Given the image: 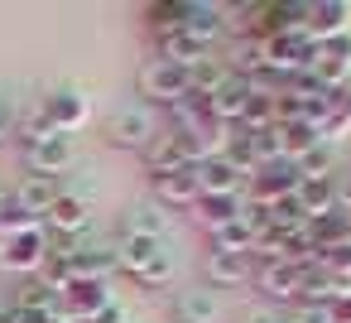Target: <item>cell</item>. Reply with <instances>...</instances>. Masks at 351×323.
I'll list each match as a JSON object with an SVG mask.
<instances>
[{
  "label": "cell",
  "instance_id": "38",
  "mask_svg": "<svg viewBox=\"0 0 351 323\" xmlns=\"http://www.w3.org/2000/svg\"><path fill=\"white\" fill-rule=\"evenodd\" d=\"M337 208H341V212H351V179L337 188Z\"/></svg>",
  "mask_w": 351,
  "mask_h": 323
},
{
  "label": "cell",
  "instance_id": "27",
  "mask_svg": "<svg viewBox=\"0 0 351 323\" xmlns=\"http://www.w3.org/2000/svg\"><path fill=\"white\" fill-rule=\"evenodd\" d=\"M159 246H164V241H154V236H121L116 260H121V270H125V275H140V270L159 256Z\"/></svg>",
  "mask_w": 351,
  "mask_h": 323
},
{
  "label": "cell",
  "instance_id": "36",
  "mask_svg": "<svg viewBox=\"0 0 351 323\" xmlns=\"http://www.w3.org/2000/svg\"><path fill=\"white\" fill-rule=\"evenodd\" d=\"M327 309H332V323H351V289H346V294H337Z\"/></svg>",
  "mask_w": 351,
  "mask_h": 323
},
{
  "label": "cell",
  "instance_id": "5",
  "mask_svg": "<svg viewBox=\"0 0 351 323\" xmlns=\"http://www.w3.org/2000/svg\"><path fill=\"white\" fill-rule=\"evenodd\" d=\"M106 304H111V289H106L101 280H82V275H73V280L58 289V309H63L68 323L92 318V313H101Z\"/></svg>",
  "mask_w": 351,
  "mask_h": 323
},
{
  "label": "cell",
  "instance_id": "14",
  "mask_svg": "<svg viewBox=\"0 0 351 323\" xmlns=\"http://www.w3.org/2000/svg\"><path fill=\"white\" fill-rule=\"evenodd\" d=\"M241 212H245V193H197V203H193V217L207 232H217L221 222H231Z\"/></svg>",
  "mask_w": 351,
  "mask_h": 323
},
{
  "label": "cell",
  "instance_id": "21",
  "mask_svg": "<svg viewBox=\"0 0 351 323\" xmlns=\"http://www.w3.org/2000/svg\"><path fill=\"white\" fill-rule=\"evenodd\" d=\"M197 188L202 193H245V179L236 174V164H226L221 155L197 164Z\"/></svg>",
  "mask_w": 351,
  "mask_h": 323
},
{
  "label": "cell",
  "instance_id": "20",
  "mask_svg": "<svg viewBox=\"0 0 351 323\" xmlns=\"http://www.w3.org/2000/svg\"><path fill=\"white\" fill-rule=\"evenodd\" d=\"M145 169H149V179H164V174H178V169H193V164L183 159L173 131H159V140L145 150Z\"/></svg>",
  "mask_w": 351,
  "mask_h": 323
},
{
  "label": "cell",
  "instance_id": "22",
  "mask_svg": "<svg viewBox=\"0 0 351 323\" xmlns=\"http://www.w3.org/2000/svg\"><path fill=\"white\" fill-rule=\"evenodd\" d=\"M255 227L245 222V212L241 217H231V222H221L217 232H212V251H226V256H250L255 251Z\"/></svg>",
  "mask_w": 351,
  "mask_h": 323
},
{
  "label": "cell",
  "instance_id": "40",
  "mask_svg": "<svg viewBox=\"0 0 351 323\" xmlns=\"http://www.w3.org/2000/svg\"><path fill=\"white\" fill-rule=\"evenodd\" d=\"M346 217H351V212H346Z\"/></svg>",
  "mask_w": 351,
  "mask_h": 323
},
{
  "label": "cell",
  "instance_id": "19",
  "mask_svg": "<svg viewBox=\"0 0 351 323\" xmlns=\"http://www.w3.org/2000/svg\"><path fill=\"white\" fill-rule=\"evenodd\" d=\"M159 58H169V63H178V68H197L202 58H212V49L202 44V39H193L188 30H173V34H164L159 39Z\"/></svg>",
  "mask_w": 351,
  "mask_h": 323
},
{
  "label": "cell",
  "instance_id": "10",
  "mask_svg": "<svg viewBox=\"0 0 351 323\" xmlns=\"http://www.w3.org/2000/svg\"><path fill=\"white\" fill-rule=\"evenodd\" d=\"M44 227H53L58 236H82L92 227V203L82 193H58V203L44 212Z\"/></svg>",
  "mask_w": 351,
  "mask_h": 323
},
{
  "label": "cell",
  "instance_id": "39",
  "mask_svg": "<svg viewBox=\"0 0 351 323\" xmlns=\"http://www.w3.org/2000/svg\"><path fill=\"white\" fill-rule=\"evenodd\" d=\"M0 251H5V232H0Z\"/></svg>",
  "mask_w": 351,
  "mask_h": 323
},
{
  "label": "cell",
  "instance_id": "32",
  "mask_svg": "<svg viewBox=\"0 0 351 323\" xmlns=\"http://www.w3.org/2000/svg\"><path fill=\"white\" fill-rule=\"evenodd\" d=\"M293 164H298V179H332L337 150H332V145H317V150H308V155L293 159Z\"/></svg>",
  "mask_w": 351,
  "mask_h": 323
},
{
  "label": "cell",
  "instance_id": "4",
  "mask_svg": "<svg viewBox=\"0 0 351 323\" xmlns=\"http://www.w3.org/2000/svg\"><path fill=\"white\" fill-rule=\"evenodd\" d=\"M308 73H313V82H317V87H327V92H341V87L351 82V34L317 44V49H313V63H308Z\"/></svg>",
  "mask_w": 351,
  "mask_h": 323
},
{
  "label": "cell",
  "instance_id": "13",
  "mask_svg": "<svg viewBox=\"0 0 351 323\" xmlns=\"http://www.w3.org/2000/svg\"><path fill=\"white\" fill-rule=\"evenodd\" d=\"M221 63H226V68H231L236 78H255V73H265V39H260L255 30H245V34H236Z\"/></svg>",
  "mask_w": 351,
  "mask_h": 323
},
{
  "label": "cell",
  "instance_id": "8",
  "mask_svg": "<svg viewBox=\"0 0 351 323\" xmlns=\"http://www.w3.org/2000/svg\"><path fill=\"white\" fill-rule=\"evenodd\" d=\"M303 34H308L313 44H327V39L351 34V5H346V0H313Z\"/></svg>",
  "mask_w": 351,
  "mask_h": 323
},
{
  "label": "cell",
  "instance_id": "17",
  "mask_svg": "<svg viewBox=\"0 0 351 323\" xmlns=\"http://www.w3.org/2000/svg\"><path fill=\"white\" fill-rule=\"evenodd\" d=\"M293 198H298L303 217H308V222H317V217L337 212V179H298Z\"/></svg>",
  "mask_w": 351,
  "mask_h": 323
},
{
  "label": "cell",
  "instance_id": "35",
  "mask_svg": "<svg viewBox=\"0 0 351 323\" xmlns=\"http://www.w3.org/2000/svg\"><path fill=\"white\" fill-rule=\"evenodd\" d=\"M289 323H332V309L327 304H298Z\"/></svg>",
  "mask_w": 351,
  "mask_h": 323
},
{
  "label": "cell",
  "instance_id": "37",
  "mask_svg": "<svg viewBox=\"0 0 351 323\" xmlns=\"http://www.w3.org/2000/svg\"><path fill=\"white\" fill-rule=\"evenodd\" d=\"M241 323H279V318H274L269 309H245V313H241Z\"/></svg>",
  "mask_w": 351,
  "mask_h": 323
},
{
  "label": "cell",
  "instance_id": "1",
  "mask_svg": "<svg viewBox=\"0 0 351 323\" xmlns=\"http://www.w3.org/2000/svg\"><path fill=\"white\" fill-rule=\"evenodd\" d=\"M101 140H106L111 150L145 155V150L159 140V116H154V107L135 102V107H121V111H111V116H106V126H101Z\"/></svg>",
  "mask_w": 351,
  "mask_h": 323
},
{
  "label": "cell",
  "instance_id": "18",
  "mask_svg": "<svg viewBox=\"0 0 351 323\" xmlns=\"http://www.w3.org/2000/svg\"><path fill=\"white\" fill-rule=\"evenodd\" d=\"M173 318L178 323H221V299L212 289H183L173 299Z\"/></svg>",
  "mask_w": 351,
  "mask_h": 323
},
{
  "label": "cell",
  "instance_id": "29",
  "mask_svg": "<svg viewBox=\"0 0 351 323\" xmlns=\"http://www.w3.org/2000/svg\"><path fill=\"white\" fill-rule=\"evenodd\" d=\"M226 78H231V68H226L221 58H202V63L188 73V82H193V87H188V97H202V102H207V97L226 82Z\"/></svg>",
  "mask_w": 351,
  "mask_h": 323
},
{
  "label": "cell",
  "instance_id": "25",
  "mask_svg": "<svg viewBox=\"0 0 351 323\" xmlns=\"http://www.w3.org/2000/svg\"><path fill=\"white\" fill-rule=\"evenodd\" d=\"M15 313H25V318L58 313V294H53L44 280H25V285H20V294H15Z\"/></svg>",
  "mask_w": 351,
  "mask_h": 323
},
{
  "label": "cell",
  "instance_id": "31",
  "mask_svg": "<svg viewBox=\"0 0 351 323\" xmlns=\"http://www.w3.org/2000/svg\"><path fill=\"white\" fill-rule=\"evenodd\" d=\"M341 131H351V82L341 92H332V107H327V126H322V140L332 145Z\"/></svg>",
  "mask_w": 351,
  "mask_h": 323
},
{
  "label": "cell",
  "instance_id": "16",
  "mask_svg": "<svg viewBox=\"0 0 351 323\" xmlns=\"http://www.w3.org/2000/svg\"><path fill=\"white\" fill-rule=\"evenodd\" d=\"M197 169H178V174H164L154 179V203L159 208H193L197 203Z\"/></svg>",
  "mask_w": 351,
  "mask_h": 323
},
{
  "label": "cell",
  "instance_id": "15",
  "mask_svg": "<svg viewBox=\"0 0 351 323\" xmlns=\"http://www.w3.org/2000/svg\"><path fill=\"white\" fill-rule=\"evenodd\" d=\"M202 275H207V285H217V289H236V285H245L255 270H250V256L207 251V260H202Z\"/></svg>",
  "mask_w": 351,
  "mask_h": 323
},
{
  "label": "cell",
  "instance_id": "26",
  "mask_svg": "<svg viewBox=\"0 0 351 323\" xmlns=\"http://www.w3.org/2000/svg\"><path fill=\"white\" fill-rule=\"evenodd\" d=\"M308 232H313V241H317V251H337V246H351V217L337 208V212H327V217H317V222H308Z\"/></svg>",
  "mask_w": 351,
  "mask_h": 323
},
{
  "label": "cell",
  "instance_id": "7",
  "mask_svg": "<svg viewBox=\"0 0 351 323\" xmlns=\"http://www.w3.org/2000/svg\"><path fill=\"white\" fill-rule=\"evenodd\" d=\"M255 285L269 304H293L303 299V265L298 260H274V265H260L255 270Z\"/></svg>",
  "mask_w": 351,
  "mask_h": 323
},
{
  "label": "cell",
  "instance_id": "3",
  "mask_svg": "<svg viewBox=\"0 0 351 323\" xmlns=\"http://www.w3.org/2000/svg\"><path fill=\"white\" fill-rule=\"evenodd\" d=\"M49 251H53V241H49L44 222H39V227H29V232H15V236H5V251H0V265H5L10 275H25V280H34V275L44 270Z\"/></svg>",
  "mask_w": 351,
  "mask_h": 323
},
{
  "label": "cell",
  "instance_id": "9",
  "mask_svg": "<svg viewBox=\"0 0 351 323\" xmlns=\"http://www.w3.org/2000/svg\"><path fill=\"white\" fill-rule=\"evenodd\" d=\"M73 159H77L73 135H53V140H44V145H29V150H25L29 174H44V179H58L63 169H73Z\"/></svg>",
  "mask_w": 351,
  "mask_h": 323
},
{
  "label": "cell",
  "instance_id": "30",
  "mask_svg": "<svg viewBox=\"0 0 351 323\" xmlns=\"http://www.w3.org/2000/svg\"><path fill=\"white\" fill-rule=\"evenodd\" d=\"M173 275H178V256H173L169 246H159V256H154L135 280H140L145 289H164V285H173Z\"/></svg>",
  "mask_w": 351,
  "mask_h": 323
},
{
  "label": "cell",
  "instance_id": "12",
  "mask_svg": "<svg viewBox=\"0 0 351 323\" xmlns=\"http://www.w3.org/2000/svg\"><path fill=\"white\" fill-rule=\"evenodd\" d=\"M58 193H63V188H58V179H44V174H25L10 203H15L20 212H29V217H39V222H44V212H49V208L58 203Z\"/></svg>",
  "mask_w": 351,
  "mask_h": 323
},
{
  "label": "cell",
  "instance_id": "24",
  "mask_svg": "<svg viewBox=\"0 0 351 323\" xmlns=\"http://www.w3.org/2000/svg\"><path fill=\"white\" fill-rule=\"evenodd\" d=\"M121 270V260H116V251H106V246H87V251H73V275H82V280H111Z\"/></svg>",
  "mask_w": 351,
  "mask_h": 323
},
{
  "label": "cell",
  "instance_id": "23",
  "mask_svg": "<svg viewBox=\"0 0 351 323\" xmlns=\"http://www.w3.org/2000/svg\"><path fill=\"white\" fill-rule=\"evenodd\" d=\"M164 222H169V212L159 203H140V208H130L121 217V236H154V241H164Z\"/></svg>",
  "mask_w": 351,
  "mask_h": 323
},
{
  "label": "cell",
  "instance_id": "6",
  "mask_svg": "<svg viewBox=\"0 0 351 323\" xmlns=\"http://www.w3.org/2000/svg\"><path fill=\"white\" fill-rule=\"evenodd\" d=\"M44 116H49V126H53L58 135H73V131H82V126H87L92 102H87V92H82V87H58V92H49Z\"/></svg>",
  "mask_w": 351,
  "mask_h": 323
},
{
  "label": "cell",
  "instance_id": "28",
  "mask_svg": "<svg viewBox=\"0 0 351 323\" xmlns=\"http://www.w3.org/2000/svg\"><path fill=\"white\" fill-rule=\"evenodd\" d=\"M279 145H284V159H303L308 150H317V145H327L308 121H289V126H279Z\"/></svg>",
  "mask_w": 351,
  "mask_h": 323
},
{
  "label": "cell",
  "instance_id": "2",
  "mask_svg": "<svg viewBox=\"0 0 351 323\" xmlns=\"http://www.w3.org/2000/svg\"><path fill=\"white\" fill-rule=\"evenodd\" d=\"M188 68H178V63H169V58H149L145 68H140V97H145V107H178V102H188Z\"/></svg>",
  "mask_w": 351,
  "mask_h": 323
},
{
  "label": "cell",
  "instance_id": "11",
  "mask_svg": "<svg viewBox=\"0 0 351 323\" xmlns=\"http://www.w3.org/2000/svg\"><path fill=\"white\" fill-rule=\"evenodd\" d=\"M183 30L212 49L226 34V5H212V0H183Z\"/></svg>",
  "mask_w": 351,
  "mask_h": 323
},
{
  "label": "cell",
  "instance_id": "33",
  "mask_svg": "<svg viewBox=\"0 0 351 323\" xmlns=\"http://www.w3.org/2000/svg\"><path fill=\"white\" fill-rule=\"evenodd\" d=\"M15 135H20V140H25V150H29V145H44V140H53L58 131L49 126V116H44V107H39V111H29V116H25V121L15 126Z\"/></svg>",
  "mask_w": 351,
  "mask_h": 323
},
{
  "label": "cell",
  "instance_id": "34",
  "mask_svg": "<svg viewBox=\"0 0 351 323\" xmlns=\"http://www.w3.org/2000/svg\"><path fill=\"white\" fill-rule=\"evenodd\" d=\"M250 145H255V164H260V169H265V164H274V159H284V145H279V126H269V131L250 135Z\"/></svg>",
  "mask_w": 351,
  "mask_h": 323
}]
</instances>
